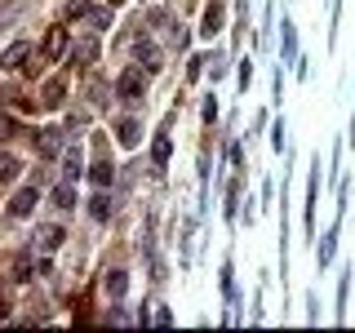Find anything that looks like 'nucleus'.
I'll return each mask as SVG.
<instances>
[{
    "instance_id": "9b49d317",
    "label": "nucleus",
    "mask_w": 355,
    "mask_h": 333,
    "mask_svg": "<svg viewBox=\"0 0 355 333\" xmlns=\"http://www.w3.org/2000/svg\"><path fill=\"white\" fill-rule=\"evenodd\" d=\"M116 138L125 142V147H138V138H142V125H138V120H120V125H116Z\"/></svg>"
},
{
    "instance_id": "a211bd4d",
    "label": "nucleus",
    "mask_w": 355,
    "mask_h": 333,
    "mask_svg": "<svg viewBox=\"0 0 355 333\" xmlns=\"http://www.w3.org/2000/svg\"><path fill=\"white\" fill-rule=\"evenodd\" d=\"M89 209H94V218H98V222H103V218H111V196H107V187L94 196V205H89Z\"/></svg>"
},
{
    "instance_id": "f3484780",
    "label": "nucleus",
    "mask_w": 355,
    "mask_h": 333,
    "mask_svg": "<svg viewBox=\"0 0 355 333\" xmlns=\"http://www.w3.org/2000/svg\"><path fill=\"white\" fill-rule=\"evenodd\" d=\"M18 169H22V164L14 160V155H9V151H0V182H14Z\"/></svg>"
},
{
    "instance_id": "5701e85b",
    "label": "nucleus",
    "mask_w": 355,
    "mask_h": 333,
    "mask_svg": "<svg viewBox=\"0 0 355 333\" xmlns=\"http://www.w3.org/2000/svg\"><path fill=\"white\" fill-rule=\"evenodd\" d=\"M14 280H31V258H27V253L14 262Z\"/></svg>"
},
{
    "instance_id": "39448f33",
    "label": "nucleus",
    "mask_w": 355,
    "mask_h": 333,
    "mask_svg": "<svg viewBox=\"0 0 355 333\" xmlns=\"http://www.w3.org/2000/svg\"><path fill=\"white\" fill-rule=\"evenodd\" d=\"M133 53H138V62H147V71H155V67L164 62V58H160V49L151 44V36H142V31L133 36Z\"/></svg>"
},
{
    "instance_id": "a878e982",
    "label": "nucleus",
    "mask_w": 355,
    "mask_h": 333,
    "mask_svg": "<svg viewBox=\"0 0 355 333\" xmlns=\"http://www.w3.org/2000/svg\"><path fill=\"white\" fill-rule=\"evenodd\" d=\"M107 5H120V0H107Z\"/></svg>"
},
{
    "instance_id": "0eeeda50",
    "label": "nucleus",
    "mask_w": 355,
    "mask_h": 333,
    "mask_svg": "<svg viewBox=\"0 0 355 333\" xmlns=\"http://www.w3.org/2000/svg\"><path fill=\"white\" fill-rule=\"evenodd\" d=\"M62 169H67V178H71V182L85 173V151H80V142H71V147L62 151Z\"/></svg>"
},
{
    "instance_id": "6e6552de",
    "label": "nucleus",
    "mask_w": 355,
    "mask_h": 333,
    "mask_svg": "<svg viewBox=\"0 0 355 333\" xmlns=\"http://www.w3.org/2000/svg\"><path fill=\"white\" fill-rule=\"evenodd\" d=\"M71 53H76V62H80V67H89V62L98 58V40L94 36H76L71 40Z\"/></svg>"
},
{
    "instance_id": "9d476101",
    "label": "nucleus",
    "mask_w": 355,
    "mask_h": 333,
    "mask_svg": "<svg viewBox=\"0 0 355 333\" xmlns=\"http://www.w3.org/2000/svg\"><path fill=\"white\" fill-rule=\"evenodd\" d=\"M27 53H31V44H27V40L9 44V49H5V58H0V67H9V71H14V67H22V62H27Z\"/></svg>"
},
{
    "instance_id": "b1692460",
    "label": "nucleus",
    "mask_w": 355,
    "mask_h": 333,
    "mask_svg": "<svg viewBox=\"0 0 355 333\" xmlns=\"http://www.w3.org/2000/svg\"><path fill=\"white\" fill-rule=\"evenodd\" d=\"M67 18H89V0H71V5H67Z\"/></svg>"
},
{
    "instance_id": "423d86ee",
    "label": "nucleus",
    "mask_w": 355,
    "mask_h": 333,
    "mask_svg": "<svg viewBox=\"0 0 355 333\" xmlns=\"http://www.w3.org/2000/svg\"><path fill=\"white\" fill-rule=\"evenodd\" d=\"M67 53V27H49V36H44V58L58 62Z\"/></svg>"
},
{
    "instance_id": "20e7f679",
    "label": "nucleus",
    "mask_w": 355,
    "mask_h": 333,
    "mask_svg": "<svg viewBox=\"0 0 355 333\" xmlns=\"http://www.w3.org/2000/svg\"><path fill=\"white\" fill-rule=\"evenodd\" d=\"M67 231L62 227H53V222H44V227H36V240H31V249H40V253H53L62 244Z\"/></svg>"
},
{
    "instance_id": "393cba45",
    "label": "nucleus",
    "mask_w": 355,
    "mask_h": 333,
    "mask_svg": "<svg viewBox=\"0 0 355 333\" xmlns=\"http://www.w3.org/2000/svg\"><path fill=\"white\" fill-rule=\"evenodd\" d=\"M9 133H14V120H9V116H0V138H9Z\"/></svg>"
},
{
    "instance_id": "ddd939ff",
    "label": "nucleus",
    "mask_w": 355,
    "mask_h": 333,
    "mask_svg": "<svg viewBox=\"0 0 355 333\" xmlns=\"http://www.w3.org/2000/svg\"><path fill=\"white\" fill-rule=\"evenodd\" d=\"M53 205H58V209H71V205H76V187H71V178L53 187Z\"/></svg>"
},
{
    "instance_id": "1a4fd4ad",
    "label": "nucleus",
    "mask_w": 355,
    "mask_h": 333,
    "mask_svg": "<svg viewBox=\"0 0 355 333\" xmlns=\"http://www.w3.org/2000/svg\"><path fill=\"white\" fill-rule=\"evenodd\" d=\"M315 196H320V164L311 169V187H306V231H315Z\"/></svg>"
},
{
    "instance_id": "4468645a",
    "label": "nucleus",
    "mask_w": 355,
    "mask_h": 333,
    "mask_svg": "<svg viewBox=\"0 0 355 333\" xmlns=\"http://www.w3.org/2000/svg\"><path fill=\"white\" fill-rule=\"evenodd\" d=\"M218 27H222V5H218V0H214V5L205 9V22H200V31H205V36H214Z\"/></svg>"
},
{
    "instance_id": "2eb2a0df",
    "label": "nucleus",
    "mask_w": 355,
    "mask_h": 333,
    "mask_svg": "<svg viewBox=\"0 0 355 333\" xmlns=\"http://www.w3.org/2000/svg\"><path fill=\"white\" fill-rule=\"evenodd\" d=\"M280 44H284V62H293L297 58V31H293V22L284 18V36H280Z\"/></svg>"
},
{
    "instance_id": "6ab92c4d",
    "label": "nucleus",
    "mask_w": 355,
    "mask_h": 333,
    "mask_svg": "<svg viewBox=\"0 0 355 333\" xmlns=\"http://www.w3.org/2000/svg\"><path fill=\"white\" fill-rule=\"evenodd\" d=\"M107 289H111V298H120V293L129 289V275H125V271H111V275H107Z\"/></svg>"
},
{
    "instance_id": "f8f14e48",
    "label": "nucleus",
    "mask_w": 355,
    "mask_h": 333,
    "mask_svg": "<svg viewBox=\"0 0 355 333\" xmlns=\"http://www.w3.org/2000/svg\"><path fill=\"white\" fill-rule=\"evenodd\" d=\"M89 178H94L98 187H111V178H116V164H111L107 155H103V160H94V169H89Z\"/></svg>"
},
{
    "instance_id": "dca6fc26",
    "label": "nucleus",
    "mask_w": 355,
    "mask_h": 333,
    "mask_svg": "<svg viewBox=\"0 0 355 333\" xmlns=\"http://www.w3.org/2000/svg\"><path fill=\"white\" fill-rule=\"evenodd\" d=\"M62 94H67V85H62V80H49V85H44V98H40V103H44V107H62Z\"/></svg>"
},
{
    "instance_id": "f03ea898",
    "label": "nucleus",
    "mask_w": 355,
    "mask_h": 333,
    "mask_svg": "<svg viewBox=\"0 0 355 333\" xmlns=\"http://www.w3.org/2000/svg\"><path fill=\"white\" fill-rule=\"evenodd\" d=\"M36 205H40V191H36V187H22V191L9 200V218H27V214H36Z\"/></svg>"
},
{
    "instance_id": "f257e3e1",
    "label": "nucleus",
    "mask_w": 355,
    "mask_h": 333,
    "mask_svg": "<svg viewBox=\"0 0 355 333\" xmlns=\"http://www.w3.org/2000/svg\"><path fill=\"white\" fill-rule=\"evenodd\" d=\"M116 94L125 98V103H138V98L147 94V76H142V62H133V67H125V71H120Z\"/></svg>"
},
{
    "instance_id": "412c9836",
    "label": "nucleus",
    "mask_w": 355,
    "mask_h": 333,
    "mask_svg": "<svg viewBox=\"0 0 355 333\" xmlns=\"http://www.w3.org/2000/svg\"><path fill=\"white\" fill-rule=\"evenodd\" d=\"M151 155H155V164H164V160H169V138H164V133H160V138H155Z\"/></svg>"
},
{
    "instance_id": "aec40b11",
    "label": "nucleus",
    "mask_w": 355,
    "mask_h": 333,
    "mask_svg": "<svg viewBox=\"0 0 355 333\" xmlns=\"http://www.w3.org/2000/svg\"><path fill=\"white\" fill-rule=\"evenodd\" d=\"M333 244H338V231H329V236L320 240V253H315V258H320V266H324V262L333 258Z\"/></svg>"
},
{
    "instance_id": "4be33fe9",
    "label": "nucleus",
    "mask_w": 355,
    "mask_h": 333,
    "mask_svg": "<svg viewBox=\"0 0 355 333\" xmlns=\"http://www.w3.org/2000/svg\"><path fill=\"white\" fill-rule=\"evenodd\" d=\"M89 22H94L98 31H103V27H111V9H89Z\"/></svg>"
},
{
    "instance_id": "7ed1b4c3",
    "label": "nucleus",
    "mask_w": 355,
    "mask_h": 333,
    "mask_svg": "<svg viewBox=\"0 0 355 333\" xmlns=\"http://www.w3.org/2000/svg\"><path fill=\"white\" fill-rule=\"evenodd\" d=\"M31 142H36V155H44V160H58V151H62V133L58 129H40Z\"/></svg>"
}]
</instances>
